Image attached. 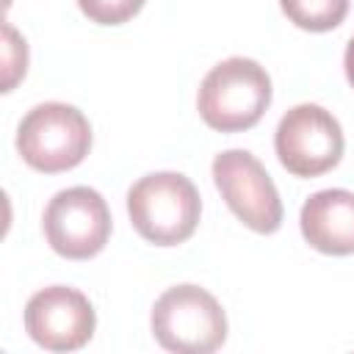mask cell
<instances>
[{
    "label": "cell",
    "mask_w": 354,
    "mask_h": 354,
    "mask_svg": "<svg viewBox=\"0 0 354 354\" xmlns=\"http://www.w3.org/2000/svg\"><path fill=\"white\" fill-rule=\"evenodd\" d=\"M127 213L144 241L177 246L194 235L202 216V199L185 174L152 171L127 191Z\"/></svg>",
    "instance_id": "cell-1"
},
{
    "label": "cell",
    "mask_w": 354,
    "mask_h": 354,
    "mask_svg": "<svg viewBox=\"0 0 354 354\" xmlns=\"http://www.w3.org/2000/svg\"><path fill=\"white\" fill-rule=\"evenodd\" d=\"M271 105L268 72L243 55L216 64L196 94L199 116L218 133H241L257 124Z\"/></svg>",
    "instance_id": "cell-2"
},
{
    "label": "cell",
    "mask_w": 354,
    "mask_h": 354,
    "mask_svg": "<svg viewBox=\"0 0 354 354\" xmlns=\"http://www.w3.org/2000/svg\"><path fill=\"white\" fill-rule=\"evenodd\" d=\"M152 335L174 354H210L227 340V315L199 285H174L152 307Z\"/></svg>",
    "instance_id": "cell-3"
},
{
    "label": "cell",
    "mask_w": 354,
    "mask_h": 354,
    "mask_svg": "<svg viewBox=\"0 0 354 354\" xmlns=\"http://www.w3.org/2000/svg\"><path fill=\"white\" fill-rule=\"evenodd\" d=\"M17 149L22 160L44 174L75 169L91 149V124L75 105H33L17 127Z\"/></svg>",
    "instance_id": "cell-4"
},
{
    "label": "cell",
    "mask_w": 354,
    "mask_h": 354,
    "mask_svg": "<svg viewBox=\"0 0 354 354\" xmlns=\"http://www.w3.org/2000/svg\"><path fill=\"white\" fill-rule=\"evenodd\" d=\"M41 227L53 252L69 260H88L100 254L111 238V210L100 191L72 185L47 202Z\"/></svg>",
    "instance_id": "cell-5"
},
{
    "label": "cell",
    "mask_w": 354,
    "mask_h": 354,
    "mask_svg": "<svg viewBox=\"0 0 354 354\" xmlns=\"http://www.w3.org/2000/svg\"><path fill=\"white\" fill-rule=\"evenodd\" d=\"M213 183L227 207L254 232L271 235L282 224V199L266 166L249 149H224L213 158Z\"/></svg>",
    "instance_id": "cell-6"
},
{
    "label": "cell",
    "mask_w": 354,
    "mask_h": 354,
    "mask_svg": "<svg viewBox=\"0 0 354 354\" xmlns=\"http://www.w3.org/2000/svg\"><path fill=\"white\" fill-rule=\"evenodd\" d=\"M279 163L296 177H318L337 166L343 155L340 122L321 105L301 102L290 108L274 133Z\"/></svg>",
    "instance_id": "cell-7"
},
{
    "label": "cell",
    "mask_w": 354,
    "mask_h": 354,
    "mask_svg": "<svg viewBox=\"0 0 354 354\" xmlns=\"http://www.w3.org/2000/svg\"><path fill=\"white\" fill-rule=\"evenodd\" d=\"M94 326L97 315L91 301L69 285L41 288L25 304V332L47 351H75L86 346Z\"/></svg>",
    "instance_id": "cell-8"
},
{
    "label": "cell",
    "mask_w": 354,
    "mask_h": 354,
    "mask_svg": "<svg viewBox=\"0 0 354 354\" xmlns=\"http://www.w3.org/2000/svg\"><path fill=\"white\" fill-rule=\"evenodd\" d=\"M304 241L324 254H354V194L346 188L315 191L299 213Z\"/></svg>",
    "instance_id": "cell-9"
},
{
    "label": "cell",
    "mask_w": 354,
    "mask_h": 354,
    "mask_svg": "<svg viewBox=\"0 0 354 354\" xmlns=\"http://www.w3.org/2000/svg\"><path fill=\"white\" fill-rule=\"evenodd\" d=\"M279 6L296 28L313 33L337 28L348 14V0H279Z\"/></svg>",
    "instance_id": "cell-10"
},
{
    "label": "cell",
    "mask_w": 354,
    "mask_h": 354,
    "mask_svg": "<svg viewBox=\"0 0 354 354\" xmlns=\"http://www.w3.org/2000/svg\"><path fill=\"white\" fill-rule=\"evenodd\" d=\"M28 69V44L25 39L6 22L3 25V91H11L19 77H25Z\"/></svg>",
    "instance_id": "cell-11"
},
{
    "label": "cell",
    "mask_w": 354,
    "mask_h": 354,
    "mask_svg": "<svg viewBox=\"0 0 354 354\" xmlns=\"http://www.w3.org/2000/svg\"><path fill=\"white\" fill-rule=\"evenodd\" d=\"M77 6L97 25H122L141 11L144 0H77Z\"/></svg>",
    "instance_id": "cell-12"
},
{
    "label": "cell",
    "mask_w": 354,
    "mask_h": 354,
    "mask_svg": "<svg viewBox=\"0 0 354 354\" xmlns=\"http://www.w3.org/2000/svg\"><path fill=\"white\" fill-rule=\"evenodd\" d=\"M343 66H346V77H348V83H351V88H354V36H351V39H348V44H346Z\"/></svg>",
    "instance_id": "cell-13"
}]
</instances>
